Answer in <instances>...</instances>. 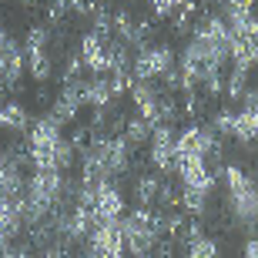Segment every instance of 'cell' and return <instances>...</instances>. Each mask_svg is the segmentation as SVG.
Returning a JSON list of instances; mask_svg holds the SVG:
<instances>
[{
  "label": "cell",
  "instance_id": "6da1fadb",
  "mask_svg": "<svg viewBox=\"0 0 258 258\" xmlns=\"http://www.w3.org/2000/svg\"><path fill=\"white\" fill-rule=\"evenodd\" d=\"M24 154L30 158L34 168H57V171H67L71 164H74V141H67L64 138V124H60L57 117H37V121H30L27 127V141H24Z\"/></svg>",
  "mask_w": 258,
  "mask_h": 258
},
{
  "label": "cell",
  "instance_id": "9a60e30c",
  "mask_svg": "<svg viewBox=\"0 0 258 258\" xmlns=\"http://www.w3.org/2000/svg\"><path fill=\"white\" fill-rule=\"evenodd\" d=\"M181 258H221V241L215 235H195L191 241L181 245Z\"/></svg>",
  "mask_w": 258,
  "mask_h": 258
},
{
  "label": "cell",
  "instance_id": "7c38bea8",
  "mask_svg": "<svg viewBox=\"0 0 258 258\" xmlns=\"http://www.w3.org/2000/svg\"><path fill=\"white\" fill-rule=\"evenodd\" d=\"M24 71H27V64H24V44L7 40V47H4V54H0V87L14 91V87L20 84Z\"/></svg>",
  "mask_w": 258,
  "mask_h": 258
},
{
  "label": "cell",
  "instance_id": "52a82bcc",
  "mask_svg": "<svg viewBox=\"0 0 258 258\" xmlns=\"http://www.w3.org/2000/svg\"><path fill=\"white\" fill-rule=\"evenodd\" d=\"M87 251L94 258H124V235H121V225L117 221H97L91 235H87Z\"/></svg>",
  "mask_w": 258,
  "mask_h": 258
},
{
  "label": "cell",
  "instance_id": "7402d4cb",
  "mask_svg": "<svg viewBox=\"0 0 258 258\" xmlns=\"http://www.w3.org/2000/svg\"><path fill=\"white\" fill-rule=\"evenodd\" d=\"M74 258H94V255H91V251H81V255H74Z\"/></svg>",
  "mask_w": 258,
  "mask_h": 258
},
{
  "label": "cell",
  "instance_id": "277c9868",
  "mask_svg": "<svg viewBox=\"0 0 258 258\" xmlns=\"http://www.w3.org/2000/svg\"><path fill=\"white\" fill-rule=\"evenodd\" d=\"M54 30L37 24V27L27 30V40H24V64H27V74L37 81V84H47L54 77Z\"/></svg>",
  "mask_w": 258,
  "mask_h": 258
},
{
  "label": "cell",
  "instance_id": "8fae6325",
  "mask_svg": "<svg viewBox=\"0 0 258 258\" xmlns=\"http://www.w3.org/2000/svg\"><path fill=\"white\" fill-rule=\"evenodd\" d=\"M174 174L181 178V188H188V191H205V195L215 191V174H211L208 161L198 158V154L195 158H178Z\"/></svg>",
  "mask_w": 258,
  "mask_h": 258
},
{
  "label": "cell",
  "instance_id": "ffe728a7",
  "mask_svg": "<svg viewBox=\"0 0 258 258\" xmlns=\"http://www.w3.org/2000/svg\"><path fill=\"white\" fill-rule=\"evenodd\" d=\"M97 4H101V0H67V10H71V14H94Z\"/></svg>",
  "mask_w": 258,
  "mask_h": 258
},
{
  "label": "cell",
  "instance_id": "ac0fdd59",
  "mask_svg": "<svg viewBox=\"0 0 258 258\" xmlns=\"http://www.w3.org/2000/svg\"><path fill=\"white\" fill-rule=\"evenodd\" d=\"M40 258H74V245H67L64 238H50L40 245Z\"/></svg>",
  "mask_w": 258,
  "mask_h": 258
},
{
  "label": "cell",
  "instance_id": "9c48e42d",
  "mask_svg": "<svg viewBox=\"0 0 258 258\" xmlns=\"http://www.w3.org/2000/svg\"><path fill=\"white\" fill-rule=\"evenodd\" d=\"M77 57H81L84 71H91V74H111V37L97 34V30H87L81 37Z\"/></svg>",
  "mask_w": 258,
  "mask_h": 258
},
{
  "label": "cell",
  "instance_id": "30bf717a",
  "mask_svg": "<svg viewBox=\"0 0 258 258\" xmlns=\"http://www.w3.org/2000/svg\"><path fill=\"white\" fill-rule=\"evenodd\" d=\"M81 107H84V81L81 77H64V87L50 104V117H57L60 124H71L81 114Z\"/></svg>",
  "mask_w": 258,
  "mask_h": 258
},
{
  "label": "cell",
  "instance_id": "44dd1931",
  "mask_svg": "<svg viewBox=\"0 0 258 258\" xmlns=\"http://www.w3.org/2000/svg\"><path fill=\"white\" fill-rule=\"evenodd\" d=\"M7 40H10V37H7V30L0 27V54H4V47H7Z\"/></svg>",
  "mask_w": 258,
  "mask_h": 258
},
{
  "label": "cell",
  "instance_id": "e0dca14e",
  "mask_svg": "<svg viewBox=\"0 0 258 258\" xmlns=\"http://www.w3.org/2000/svg\"><path fill=\"white\" fill-rule=\"evenodd\" d=\"M161 178L158 174H141L138 178V184H134V198H138V205H144V208H154L158 205V191H161Z\"/></svg>",
  "mask_w": 258,
  "mask_h": 258
},
{
  "label": "cell",
  "instance_id": "ba28073f",
  "mask_svg": "<svg viewBox=\"0 0 258 258\" xmlns=\"http://www.w3.org/2000/svg\"><path fill=\"white\" fill-rule=\"evenodd\" d=\"M148 161L158 174H174L178 154H174V131L171 124H154L151 138H148Z\"/></svg>",
  "mask_w": 258,
  "mask_h": 258
},
{
  "label": "cell",
  "instance_id": "4fadbf2b",
  "mask_svg": "<svg viewBox=\"0 0 258 258\" xmlns=\"http://www.w3.org/2000/svg\"><path fill=\"white\" fill-rule=\"evenodd\" d=\"M231 64L235 67H258V37H248V34H231Z\"/></svg>",
  "mask_w": 258,
  "mask_h": 258
},
{
  "label": "cell",
  "instance_id": "cb8c5ba5",
  "mask_svg": "<svg viewBox=\"0 0 258 258\" xmlns=\"http://www.w3.org/2000/svg\"><path fill=\"white\" fill-rule=\"evenodd\" d=\"M191 4H198V0H191Z\"/></svg>",
  "mask_w": 258,
  "mask_h": 258
},
{
  "label": "cell",
  "instance_id": "d6986e66",
  "mask_svg": "<svg viewBox=\"0 0 258 258\" xmlns=\"http://www.w3.org/2000/svg\"><path fill=\"white\" fill-rule=\"evenodd\" d=\"M151 4V10H154V17H161V20H168V17H174L178 10L188 4V0H148Z\"/></svg>",
  "mask_w": 258,
  "mask_h": 258
},
{
  "label": "cell",
  "instance_id": "3957f363",
  "mask_svg": "<svg viewBox=\"0 0 258 258\" xmlns=\"http://www.w3.org/2000/svg\"><path fill=\"white\" fill-rule=\"evenodd\" d=\"M117 225H121V235H124L127 255L134 258H151L154 248L161 245V235H158V225H154V208L138 205V208L124 211Z\"/></svg>",
  "mask_w": 258,
  "mask_h": 258
},
{
  "label": "cell",
  "instance_id": "5bb4252c",
  "mask_svg": "<svg viewBox=\"0 0 258 258\" xmlns=\"http://www.w3.org/2000/svg\"><path fill=\"white\" fill-rule=\"evenodd\" d=\"M0 127H7V131L20 134L30 127V114L27 107L20 104V101H0Z\"/></svg>",
  "mask_w": 258,
  "mask_h": 258
},
{
  "label": "cell",
  "instance_id": "5b68a950",
  "mask_svg": "<svg viewBox=\"0 0 258 258\" xmlns=\"http://www.w3.org/2000/svg\"><path fill=\"white\" fill-rule=\"evenodd\" d=\"M174 64H178V54H174L168 44H148V47L134 50L131 81H154V77H164L168 71H174Z\"/></svg>",
  "mask_w": 258,
  "mask_h": 258
},
{
  "label": "cell",
  "instance_id": "8992f818",
  "mask_svg": "<svg viewBox=\"0 0 258 258\" xmlns=\"http://www.w3.org/2000/svg\"><path fill=\"white\" fill-rule=\"evenodd\" d=\"M235 107V127H231V138L241 144V148H255L258 144V91L255 87H245V94L238 97Z\"/></svg>",
  "mask_w": 258,
  "mask_h": 258
},
{
  "label": "cell",
  "instance_id": "7a4b0ae2",
  "mask_svg": "<svg viewBox=\"0 0 258 258\" xmlns=\"http://www.w3.org/2000/svg\"><path fill=\"white\" fill-rule=\"evenodd\" d=\"M225 208L231 215V225L248 235H258V184L241 164H225Z\"/></svg>",
  "mask_w": 258,
  "mask_h": 258
},
{
  "label": "cell",
  "instance_id": "2e32d148",
  "mask_svg": "<svg viewBox=\"0 0 258 258\" xmlns=\"http://www.w3.org/2000/svg\"><path fill=\"white\" fill-rule=\"evenodd\" d=\"M151 131H154V124H151V121H144L141 114H134V117H127V121H124V134H121V138H124V141L131 144L134 151H138L141 144H148Z\"/></svg>",
  "mask_w": 258,
  "mask_h": 258
},
{
  "label": "cell",
  "instance_id": "603a6c76",
  "mask_svg": "<svg viewBox=\"0 0 258 258\" xmlns=\"http://www.w3.org/2000/svg\"><path fill=\"white\" fill-rule=\"evenodd\" d=\"M255 184H258V171H255Z\"/></svg>",
  "mask_w": 258,
  "mask_h": 258
}]
</instances>
